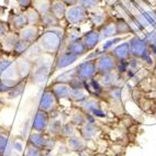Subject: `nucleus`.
<instances>
[{
    "instance_id": "nucleus-37",
    "label": "nucleus",
    "mask_w": 156,
    "mask_h": 156,
    "mask_svg": "<svg viewBox=\"0 0 156 156\" xmlns=\"http://www.w3.org/2000/svg\"><path fill=\"white\" fill-rule=\"evenodd\" d=\"M44 54V52H43V50L41 48V46L39 45V43H33V44L30 45V48H29V50L27 51V53H25V57H28V58L32 59V61H34V59H36L37 57H40L41 55H43Z\"/></svg>"
},
{
    "instance_id": "nucleus-43",
    "label": "nucleus",
    "mask_w": 156,
    "mask_h": 156,
    "mask_svg": "<svg viewBox=\"0 0 156 156\" xmlns=\"http://www.w3.org/2000/svg\"><path fill=\"white\" fill-rule=\"evenodd\" d=\"M74 135H76L75 134V126L72 124L70 122L65 123L64 126H63V129H62L61 136L65 137V139H68V137L74 136Z\"/></svg>"
},
{
    "instance_id": "nucleus-27",
    "label": "nucleus",
    "mask_w": 156,
    "mask_h": 156,
    "mask_svg": "<svg viewBox=\"0 0 156 156\" xmlns=\"http://www.w3.org/2000/svg\"><path fill=\"white\" fill-rule=\"evenodd\" d=\"M62 20L57 19V18L54 16L52 12H48V13L42 16V20H41V24H40V28L42 27L45 30H50V29H56L57 27H59Z\"/></svg>"
},
{
    "instance_id": "nucleus-11",
    "label": "nucleus",
    "mask_w": 156,
    "mask_h": 156,
    "mask_svg": "<svg viewBox=\"0 0 156 156\" xmlns=\"http://www.w3.org/2000/svg\"><path fill=\"white\" fill-rule=\"evenodd\" d=\"M85 90L89 97L96 98L99 100L106 95V88L99 83V80L96 77L91 78L85 83Z\"/></svg>"
},
{
    "instance_id": "nucleus-28",
    "label": "nucleus",
    "mask_w": 156,
    "mask_h": 156,
    "mask_svg": "<svg viewBox=\"0 0 156 156\" xmlns=\"http://www.w3.org/2000/svg\"><path fill=\"white\" fill-rule=\"evenodd\" d=\"M12 144L9 135L0 132V156H12Z\"/></svg>"
},
{
    "instance_id": "nucleus-23",
    "label": "nucleus",
    "mask_w": 156,
    "mask_h": 156,
    "mask_svg": "<svg viewBox=\"0 0 156 156\" xmlns=\"http://www.w3.org/2000/svg\"><path fill=\"white\" fill-rule=\"evenodd\" d=\"M110 53L113 55V57L117 61H121V59H128L129 57H131L130 55V48H129V42L121 43V44H118L117 46H114Z\"/></svg>"
},
{
    "instance_id": "nucleus-41",
    "label": "nucleus",
    "mask_w": 156,
    "mask_h": 156,
    "mask_svg": "<svg viewBox=\"0 0 156 156\" xmlns=\"http://www.w3.org/2000/svg\"><path fill=\"white\" fill-rule=\"evenodd\" d=\"M24 140L22 136L21 137H16L13 141H11V144H12V150L16 151L17 153L21 154L23 153L25 151V143H24Z\"/></svg>"
},
{
    "instance_id": "nucleus-34",
    "label": "nucleus",
    "mask_w": 156,
    "mask_h": 156,
    "mask_svg": "<svg viewBox=\"0 0 156 156\" xmlns=\"http://www.w3.org/2000/svg\"><path fill=\"white\" fill-rule=\"evenodd\" d=\"M30 43L27 42V41H24V40L18 39L17 43H16V45H14L13 48V51H12V53L14 54V56H17V57H20V56H24L25 53H27V51L29 50V48H30Z\"/></svg>"
},
{
    "instance_id": "nucleus-24",
    "label": "nucleus",
    "mask_w": 156,
    "mask_h": 156,
    "mask_svg": "<svg viewBox=\"0 0 156 156\" xmlns=\"http://www.w3.org/2000/svg\"><path fill=\"white\" fill-rule=\"evenodd\" d=\"M115 27H117V35H126V34H135V32L132 29L131 24L126 18L123 17H117L114 19ZM136 35V34H135Z\"/></svg>"
},
{
    "instance_id": "nucleus-22",
    "label": "nucleus",
    "mask_w": 156,
    "mask_h": 156,
    "mask_svg": "<svg viewBox=\"0 0 156 156\" xmlns=\"http://www.w3.org/2000/svg\"><path fill=\"white\" fill-rule=\"evenodd\" d=\"M99 31L101 36V41H106L108 39H111L117 35V27H115V22H114V19H111L110 21H108L107 23H105L103 25H101L100 28L97 29Z\"/></svg>"
},
{
    "instance_id": "nucleus-42",
    "label": "nucleus",
    "mask_w": 156,
    "mask_h": 156,
    "mask_svg": "<svg viewBox=\"0 0 156 156\" xmlns=\"http://www.w3.org/2000/svg\"><path fill=\"white\" fill-rule=\"evenodd\" d=\"M80 31L78 29V27H70L67 32H65V37H67V42L69 41H74V40H77L80 37Z\"/></svg>"
},
{
    "instance_id": "nucleus-14",
    "label": "nucleus",
    "mask_w": 156,
    "mask_h": 156,
    "mask_svg": "<svg viewBox=\"0 0 156 156\" xmlns=\"http://www.w3.org/2000/svg\"><path fill=\"white\" fill-rule=\"evenodd\" d=\"M16 66L20 79H28L33 69V61L25 56H20L16 59Z\"/></svg>"
},
{
    "instance_id": "nucleus-40",
    "label": "nucleus",
    "mask_w": 156,
    "mask_h": 156,
    "mask_svg": "<svg viewBox=\"0 0 156 156\" xmlns=\"http://www.w3.org/2000/svg\"><path fill=\"white\" fill-rule=\"evenodd\" d=\"M102 0H78V3L86 8L88 11H92L99 7Z\"/></svg>"
},
{
    "instance_id": "nucleus-46",
    "label": "nucleus",
    "mask_w": 156,
    "mask_h": 156,
    "mask_svg": "<svg viewBox=\"0 0 156 156\" xmlns=\"http://www.w3.org/2000/svg\"><path fill=\"white\" fill-rule=\"evenodd\" d=\"M9 32H10V25H9V23L0 21V40L3 39Z\"/></svg>"
},
{
    "instance_id": "nucleus-4",
    "label": "nucleus",
    "mask_w": 156,
    "mask_h": 156,
    "mask_svg": "<svg viewBox=\"0 0 156 156\" xmlns=\"http://www.w3.org/2000/svg\"><path fill=\"white\" fill-rule=\"evenodd\" d=\"M128 42L131 57L142 59L146 54L150 53V45L145 41L144 37L142 39L139 35H134L129 40Z\"/></svg>"
},
{
    "instance_id": "nucleus-38",
    "label": "nucleus",
    "mask_w": 156,
    "mask_h": 156,
    "mask_svg": "<svg viewBox=\"0 0 156 156\" xmlns=\"http://www.w3.org/2000/svg\"><path fill=\"white\" fill-rule=\"evenodd\" d=\"M87 97H88V94H87L85 89H75V88H72L69 100L73 101V102L81 103L83 101L86 100Z\"/></svg>"
},
{
    "instance_id": "nucleus-35",
    "label": "nucleus",
    "mask_w": 156,
    "mask_h": 156,
    "mask_svg": "<svg viewBox=\"0 0 156 156\" xmlns=\"http://www.w3.org/2000/svg\"><path fill=\"white\" fill-rule=\"evenodd\" d=\"M51 6H52V0H34L33 3V7L42 16L51 12Z\"/></svg>"
},
{
    "instance_id": "nucleus-10",
    "label": "nucleus",
    "mask_w": 156,
    "mask_h": 156,
    "mask_svg": "<svg viewBox=\"0 0 156 156\" xmlns=\"http://www.w3.org/2000/svg\"><path fill=\"white\" fill-rule=\"evenodd\" d=\"M0 79L19 80L16 62L9 58H0Z\"/></svg>"
},
{
    "instance_id": "nucleus-33",
    "label": "nucleus",
    "mask_w": 156,
    "mask_h": 156,
    "mask_svg": "<svg viewBox=\"0 0 156 156\" xmlns=\"http://www.w3.org/2000/svg\"><path fill=\"white\" fill-rule=\"evenodd\" d=\"M28 79H20L17 84L12 87V89L8 92V98L9 99H16V98L20 97L23 94V90L25 88V84H27Z\"/></svg>"
},
{
    "instance_id": "nucleus-16",
    "label": "nucleus",
    "mask_w": 156,
    "mask_h": 156,
    "mask_svg": "<svg viewBox=\"0 0 156 156\" xmlns=\"http://www.w3.org/2000/svg\"><path fill=\"white\" fill-rule=\"evenodd\" d=\"M18 33H19L20 39L24 40L30 44L37 42V40H39L40 35H41L40 27H34V25H27L24 29L19 31Z\"/></svg>"
},
{
    "instance_id": "nucleus-48",
    "label": "nucleus",
    "mask_w": 156,
    "mask_h": 156,
    "mask_svg": "<svg viewBox=\"0 0 156 156\" xmlns=\"http://www.w3.org/2000/svg\"><path fill=\"white\" fill-rule=\"evenodd\" d=\"M62 1H63V2H64L68 8L78 5V0H62Z\"/></svg>"
},
{
    "instance_id": "nucleus-47",
    "label": "nucleus",
    "mask_w": 156,
    "mask_h": 156,
    "mask_svg": "<svg viewBox=\"0 0 156 156\" xmlns=\"http://www.w3.org/2000/svg\"><path fill=\"white\" fill-rule=\"evenodd\" d=\"M144 39H145V41L147 42L148 45L156 43V30L152 31V32H148L147 34H145Z\"/></svg>"
},
{
    "instance_id": "nucleus-20",
    "label": "nucleus",
    "mask_w": 156,
    "mask_h": 156,
    "mask_svg": "<svg viewBox=\"0 0 156 156\" xmlns=\"http://www.w3.org/2000/svg\"><path fill=\"white\" fill-rule=\"evenodd\" d=\"M9 25L12 30H14V32H19L22 29H24L28 24V20L25 17V13L23 11H20L18 13H14L11 17V19L8 21Z\"/></svg>"
},
{
    "instance_id": "nucleus-13",
    "label": "nucleus",
    "mask_w": 156,
    "mask_h": 156,
    "mask_svg": "<svg viewBox=\"0 0 156 156\" xmlns=\"http://www.w3.org/2000/svg\"><path fill=\"white\" fill-rule=\"evenodd\" d=\"M80 58L78 56L74 55V54L69 53V52H66V51H63L57 55V58L54 61V68L56 70H61L67 68V67L72 66L76 61Z\"/></svg>"
},
{
    "instance_id": "nucleus-5",
    "label": "nucleus",
    "mask_w": 156,
    "mask_h": 156,
    "mask_svg": "<svg viewBox=\"0 0 156 156\" xmlns=\"http://www.w3.org/2000/svg\"><path fill=\"white\" fill-rule=\"evenodd\" d=\"M117 59L114 58L110 52H105L101 54L98 58H96V67H97V74L105 75L115 70L117 67Z\"/></svg>"
},
{
    "instance_id": "nucleus-9",
    "label": "nucleus",
    "mask_w": 156,
    "mask_h": 156,
    "mask_svg": "<svg viewBox=\"0 0 156 156\" xmlns=\"http://www.w3.org/2000/svg\"><path fill=\"white\" fill-rule=\"evenodd\" d=\"M51 122V117L50 113L43 110L37 109V111L34 114L33 119L31 121V128L35 132H41V133H45L48 131V128L50 126Z\"/></svg>"
},
{
    "instance_id": "nucleus-6",
    "label": "nucleus",
    "mask_w": 156,
    "mask_h": 156,
    "mask_svg": "<svg viewBox=\"0 0 156 156\" xmlns=\"http://www.w3.org/2000/svg\"><path fill=\"white\" fill-rule=\"evenodd\" d=\"M59 101L56 99L55 95L53 94L51 87H46L44 90H43L42 95L40 97L39 100V109L40 110H43V111H46L48 113H52L53 111H55L57 109V105H58Z\"/></svg>"
},
{
    "instance_id": "nucleus-18",
    "label": "nucleus",
    "mask_w": 156,
    "mask_h": 156,
    "mask_svg": "<svg viewBox=\"0 0 156 156\" xmlns=\"http://www.w3.org/2000/svg\"><path fill=\"white\" fill-rule=\"evenodd\" d=\"M50 87L52 91H53V94L55 95L56 99L58 101L64 100V99H68L69 100L72 87L68 84H65V83H54L53 81Z\"/></svg>"
},
{
    "instance_id": "nucleus-49",
    "label": "nucleus",
    "mask_w": 156,
    "mask_h": 156,
    "mask_svg": "<svg viewBox=\"0 0 156 156\" xmlns=\"http://www.w3.org/2000/svg\"><path fill=\"white\" fill-rule=\"evenodd\" d=\"M150 52H151V54L156 58V43L150 45Z\"/></svg>"
},
{
    "instance_id": "nucleus-15",
    "label": "nucleus",
    "mask_w": 156,
    "mask_h": 156,
    "mask_svg": "<svg viewBox=\"0 0 156 156\" xmlns=\"http://www.w3.org/2000/svg\"><path fill=\"white\" fill-rule=\"evenodd\" d=\"M99 133H100V129L98 128L96 123H85L84 126L79 128V135L86 143L97 139Z\"/></svg>"
},
{
    "instance_id": "nucleus-17",
    "label": "nucleus",
    "mask_w": 156,
    "mask_h": 156,
    "mask_svg": "<svg viewBox=\"0 0 156 156\" xmlns=\"http://www.w3.org/2000/svg\"><path fill=\"white\" fill-rule=\"evenodd\" d=\"M110 20H111V18L107 13L106 10H100L97 8L92 11H89V21L95 27L94 29L100 28L101 25H103Z\"/></svg>"
},
{
    "instance_id": "nucleus-31",
    "label": "nucleus",
    "mask_w": 156,
    "mask_h": 156,
    "mask_svg": "<svg viewBox=\"0 0 156 156\" xmlns=\"http://www.w3.org/2000/svg\"><path fill=\"white\" fill-rule=\"evenodd\" d=\"M69 122L72 123V124H74L75 126L80 128L81 126H84L85 123H87L86 112H85L81 108L74 110V111L72 112V114H70Z\"/></svg>"
},
{
    "instance_id": "nucleus-8",
    "label": "nucleus",
    "mask_w": 156,
    "mask_h": 156,
    "mask_svg": "<svg viewBox=\"0 0 156 156\" xmlns=\"http://www.w3.org/2000/svg\"><path fill=\"white\" fill-rule=\"evenodd\" d=\"M75 69L76 76L85 81L89 80L91 78H95L97 75L96 61H91V59H86V61L79 63L75 67Z\"/></svg>"
},
{
    "instance_id": "nucleus-50",
    "label": "nucleus",
    "mask_w": 156,
    "mask_h": 156,
    "mask_svg": "<svg viewBox=\"0 0 156 156\" xmlns=\"http://www.w3.org/2000/svg\"><path fill=\"white\" fill-rule=\"evenodd\" d=\"M142 1H145V2H148V1H151V0H142Z\"/></svg>"
},
{
    "instance_id": "nucleus-25",
    "label": "nucleus",
    "mask_w": 156,
    "mask_h": 156,
    "mask_svg": "<svg viewBox=\"0 0 156 156\" xmlns=\"http://www.w3.org/2000/svg\"><path fill=\"white\" fill-rule=\"evenodd\" d=\"M18 39H19V33L17 32H9L3 39L0 40V45H1V48L2 50H5L6 52H10L12 53V51H13V48L16 43H17Z\"/></svg>"
},
{
    "instance_id": "nucleus-44",
    "label": "nucleus",
    "mask_w": 156,
    "mask_h": 156,
    "mask_svg": "<svg viewBox=\"0 0 156 156\" xmlns=\"http://www.w3.org/2000/svg\"><path fill=\"white\" fill-rule=\"evenodd\" d=\"M25 156H44V155H43V151L41 148L35 147L33 145L27 144Z\"/></svg>"
},
{
    "instance_id": "nucleus-3",
    "label": "nucleus",
    "mask_w": 156,
    "mask_h": 156,
    "mask_svg": "<svg viewBox=\"0 0 156 156\" xmlns=\"http://www.w3.org/2000/svg\"><path fill=\"white\" fill-rule=\"evenodd\" d=\"M65 20L73 27H79L89 21V11L78 3L76 6L69 7L67 9Z\"/></svg>"
},
{
    "instance_id": "nucleus-26",
    "label": "nucleus",
    "mask_w": 156,
    "mask_h": 156,
    "mask_svg": "<svg viewBox=\"0 0 156 156\" xmlns=\"http://www.w3.org/2000/svg\"><path fill=\"white\" fill-rule=\"evenodd\" d=\"M66 145L67 147L69 148V151H74V152H77V153H80L81 151H84L87 147V143L81 139L80 135L79 136L74 135V136L66 139Z\"/></svg>"
},
{
    "instance_id": "nucleus-19",
    "label": "nucleus",
    "mask_w": 156,
    "mask_h": 156,
    "mask_svg": "<svg viewBox=\"0 0 156 156\" xmlns=\"http://www.w3.org/2000/svg\"><path fill=\"white\" fill-rule=\"evenodd\" d=\"M64 51L69 52V53L74 54V55L78 56V57H81V56L86 55L87 53H89V52L87 51L86 46L84 45V43H83L80 37L77 40H74V41L67 42L66 45H65Z\"/></svg>"
},
{
    "instance_id": "nucleus-32",
    "label": "nucleus",
    "mask_w": 156,
    "mask_h": 156,
    "mask_svg": "<svg viewBox=\"0 0 156 156\" xmlns=\"http://www.w3.org/2000/svg\"><path fill=\"white\" fill-rule=\"evenodd\" d=\"M63 126H64V123H63L62 120H59V119H53V120L50 122V126H48V135L54 136V137L61 136Z\"/></svg>"
},
{
    "instance_id": "nucleus-2",
    "label": "nucleus",
    "mask_w": 156,
    "mask_h": 156,
    "mask_svg": "<svg viewBox=\"0 0 156 156\" xmlns=\"http://www.w3.org/2000/svg\"><path fill=\"white\" fill-rule=\"evenodd\" d=\"M51 65H52V55L43 54L33 61V69L29 76L28 80L32 85L43 84L48 80L51 75Z\"/></svg>"
},
{
    "instance_id": "nucleus-21",
    "label": "nucleus",
    "mask_w": 156,
    "mask_h": 156,
    "mask_svg": "<svg viewBox=\"0 0 156 156\" xmlns=\"http://www.w3.org/2000/svg\"><path fill=\"white\" fill-rule=\"evenodd\" d=\"M48 135H45L44 133L41 132H32L30 133L28 137H27V144L33 145L35 147H39L44 152L45 145H46V141H48Z\"/></svg>"
},
{
    "instance_id": "nucleus-1",
    "label": "nucleus",
    "mask_w": 156,
    "mask_h": 156,
    "mask_svg": "<svg viewBox=\"0 0 156 156\" xmlns=\"http://www.w3.org/2000/svg\"><path fill=\"white\" fill-rule=\"evenodd\" d=\"M65 42V32L58 29H50L43 31L40 35L37 43L45 54L58 55L62 44Z\"/></svg>"
},
{
    "instance_id": "nucleus-39",
    "label": "nucleus",
    "mask_w": 156,
    "mask_h": 156,
    "mask_svg": "<svg viewBox=\"0 0 156 156\" xmlns=\"http://www.w3.org/2000/svg\"><path fill=\"white\" fill-rule=\"evenodd\" d=\"M122 40H123V37H121V36H114V37H111V39L106 40V41L103 42L102 48H101V50H102L103 52H110L114 46H117L118 43L122 42Z\"/></svg>"
},
{
    "instance_id": "nucleus-51",
    "label": "nucleus",
    "mask_w": 156,
    "mask_h": 156,
    "mask_svg": "<svg viewBox=\"0 0 156 156\" xmlns=\"http://www.w3.org/2000/svg\"><path fill=\"white\" fill-rule=\"evenodd\" d=\"M52 1H55V0H52Z\"/></svg>"
},
{
    "instance_id": "nucleus-12",
    "label": "nucleus",
    "mask_w": 156,
    "mask_h": 156,
    "mask_svg": "<svg viewBox=\"0 0 156 156\" xmlns=\"http://www.w3.org/2000/svg\"><path fill=\"white\" fill-rule=\"evenodd\" d=\"M80 39L88 52L95 50L98 46V44L101 42L100 33H99V31L97 29H91V30L85 32L84 34H81Z\"/></svg>"
},
{
    "instance_id": "nucleus-7",
    "label": "nucleus",
    "mask_w": 156,
    "mask_h": 156,
    "mask_svg": "<svg viewBox=\"0 0 156 156\" xmlns=\"http://www.w3.org/2000/svg\"><path fill=\"white\" fill-rule=\"evenodd\" d=\"M80 108L84 111L88 112L89 114L94 115L95 118H99V119H103L107 117L106 110L102 108L100 100L96 99L92 97H87V99L85 101L80 103Z\"/></svg>"
},
{
    "instance_id": "nucleus-30",
    "label": "nucleus",
    "mask_w": 156,
    "mask_h": 156,
    "mask_svg": "<svg viewBox=\"0 0 156 156\" xmlns=\"http://www.w3.org/2000/svg\"><path fill=\"white\" fill-rule=\"evenodd\" d=\"M25 17L28 20L29 25H34V27H40L41 24V20H42V14L40 13L34 7H31L28 10L24 11Z\"/></svg>"
},
{
    "instance_id": "nucleus-45",
    "label": "nucleus",
    "mask_w": 156,
    "mask_h": 156,
    "mask_svg": "<svg viewBox=\"0 0 156 156\" xmlns=\"http://www.w3.org/2000/svg\"><path fill=\"white\" fill-rule=\"evenodd\" d=\"M18 7H19L20 11L24 12L25 10H28L29 8L33 7L34 0H17Z\"/></svg>"
},
{
    "instance_id": "nucleus-36",
    "label": "nucleus",
    "mask_w": 156,
    "mask_h": 156,
    "mask_svg": "<svg viewBox=\"0 0 156 156\" xmlns=\"http://www.w3.org/2000/svg\"><path fill=\"white\" fill-rule=\"evenodd\" d=\"M76 77V69L75 67L72 69H68L66 72L62 73L61 75H58L57 77L54 79V83H65V84H69L70 81Z\"/></svg>"
},
{
    "instance_id": "nucleus-29",
    "label": "nucleus",
    "mask_w": 156,
    "mask_h": 156,
    "mask_svg": "<svg viewBox=\"0 0 156 156\" xmlns=\"http://www.w3.org/2000/svg\"><path fill=\"white\" fill-rule=\"evenodd\" d=\"M68 7L65 5L62 0H55V1H52V6H51V12L55 16L57 19L63 20L65 19V16H66V11Z\"/></svg>"
}]
</instances>
